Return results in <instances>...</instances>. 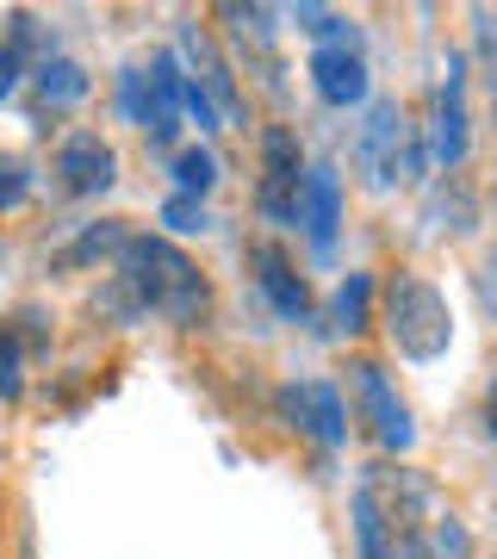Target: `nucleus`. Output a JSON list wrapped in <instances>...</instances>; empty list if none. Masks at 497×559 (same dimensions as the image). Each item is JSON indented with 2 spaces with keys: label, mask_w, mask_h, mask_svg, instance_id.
I'll return each instance as SVG.
<instances>
[{
  "label": "nucleus",
  "mask_w": 497,
  "mask_h": 559,
  "mask_svg": "<svg viewBox=\"0 0 497 559\" xmlns=\"http://www.w3.org/2000/svg\"><path fill=\"white\" fill-rule=\"evenodd\" d=\"M342 399H348V417L367 429L386 460H404L417 448V417H411V404L398 392V380L379 367L374 355H355L348 360V380H342Z\"/></svg>",
  "instance_id": "nucleus-4"
},
{
  "label": "nucleus",
  "mask_w": 497,
  "mask_h": 559,
  "mask_svg": "<svg viewBox=\"0 0 497 559\" xmlns=\"http://www.w3.org/2000/svg\"><path fill=\"white\" fill-rule=\"evenodd\" d=\"M478 224H485V205L466 175H436L423 187V230L436 242H466L478 237Z\"/></svg>",
  "instance_id": "nucleus-13"
},
{
  "label": "nucleus",
  "mask_w": 497,
  "mask_h": 559,
  "mask_svg": "<svg viewBox=\"0 0 497 559\" xmlns=\"http://www.w3.org/2000/svg\"><path fill=\"white\" fill-rule=\"evenodd\" d=\"M429 547H436L441 559H473V528H466L454 510H441V516L429 522Z\"/></svg>",
  "instance_id": "nucleus-29"
},
{
  "label": "nucleus",
  "mask_w": 497,
  "mask_h": 559,
  "mask_svg": "<svg viewBox=\"0 0 497 559\" xmlns=\"http://www.w3.org/2000/svg\"><path fill=\"white\" fill-rule=\"evenodd\" d=\"M360 485L386 503V516L398 522V535H429V522L441 516V491L429 485V473L404 466V460H374Z\"/></svg>",
  "instance_id": "nucleus-10"
},
{
  "label": "nucleus",
  "mask_w": 497,
  "mask_h": 559,
  "mask_svg": "<svg viewBox=\"0 0 497 559\" xmlns=\"http://www.w3.org/2000/svg\"><path fill=\"white\" fill-rule=\"evenodd\" d=\"M113 274L131 280V293L143 299L150 318H162L168 330H205L212 323V280L199 267L180 242H168L162 230H138V237L125 242V255Z\"/></svg>",
  "instance_id": "nucleus-1"
},
{
  "label": "nucleus",
  "mask_w": 497,
  "mask_h": 559,
  "mask_svg": "<svg viewBox=\"0 0 497 559\" xmlns=\"http://www.w3.org/2000/svg\"><path fill=\"white\" fill-rule=\"evenodd\" d=\"M318 323H323V336L360 342V336L379 323V274H367V267H348V274L336 280V293L318 305Z\"/></svg>",
  "instance_id": "nucleus-15"
},
{
  "label": "nucleus",
  "mask_w": 497,
  "mask_h": 559,
  "mask_svg": "<svg viewBox=\"0 0 497 559\" xmlns=\"http://www.w3.org/2000/svg\"><path fill=\"white\" fill-rule=\"evenodd\" d=\"M305 75H311L318 106H330V112H367V100H374V69H367V50H355V44L311 50Z\"/></svg>",
  "instance_id": "nucleus-12"
},
{
  "label": "nucleus",
  "mask_w": 497,
  "mask_h": 559,
  "mask_svg": "<svg viewBox=\"0 0 497 559\" xmlns=\"http://www.w3.org/2000/svg\"><path fill=\"white\" fill-rule=\"evenodd\" d=\"M168 180H175L180 200H212L224 180V162L212 143H180L175 156H168Z\"/></svg>",
  "instance_id": "nucleus-21"
},
{
  "label": "nucleus",
  "mask_w": 497,
  "mask_h": 559,
  "mask_svg": "<svg viewBox=\"0 0 497 559\" xmlns=\"http://www.w3.org/2000/svg\"><path fill=\"white\" fill-rule=\"evenodd\" d=\"M305 175H311V156H305L298 124H261L256 131V187H268V193H305Z\"/></svg>",
  "instance_id": "nucleus-16"
},
{
  "label": "nucleus",
  "mask_w": 497,
  "mask_h": 559,
  "mask_svg": "<svg viewBox=\"0 0 497 559\" xmlns=\"http://www.w3.org/2000/svg\"><path fill=\"white\" fill-rule=\"evenodd\" d=\"M32 94H38V119H62V112H75L87 94H94V75L81 69L75 57H44L32 69Z\"/></svg>",
  "instance_id": "nucleus-18"
},
{
  "label": "nucleus",
  "mask_w": 497,
  "mask_h": 559,
  "mask_svg": "<svg viewBox=\"0 0 497 559\" xmlns=\"http://www.w3.org/2000/svg\"><path fill=\"white\" fill-rule=\"evenodd\" d=\"M212 20H218L224 44H230V62L237 69H249V75H261V87L268 94H286V81H280V13L274 7H242V0H224V7H212Z\"/></svg>",
  "instance_id": "nucleus-8"
},
{
  "label": "nucleus",
  "mask_w": 497,
  "mask_h": 559,
  "mask_svg": "<svg viewBox=\"0 0 497 559\" xmlns=\"http://www.w3.org/2000/svg\"><path fill=\"white\" fill-rule=\"evenodd\" d=\"M25 348H20V336H13V323L0 318V404H20L25 399Z\"/></svg>",
  "instance_id": "nucleus-28"
},
{
  "label": "nucleus",
  "mask_w": 497,
  "mask_h": 559,
  "mask_svg": "<svg viewBox=\"0 0 497 559\" xmlns=\"http://www.w3.org/2000/svg\"><path fill=\"white\" fill-rule=\"evenodd\" d=\"M478 429H485V441L497 448V373L485 380V399H478Z\"/></svg>",
  "instance_id": "nucleus-32"
},
{
  "label": "nucleus",
  "mask_w": 497,
  "mask_h": 559,
  "mask_svg": "<svg viewBox=\"0 0 497 559\" xmlns=\"http://www.w3.org/2000/svg\"><path fill=\"white\" fill-rule=\"evenodd\" d=\"M13 336H20V348L32 360H50V348H57V330H50V311H44V305H20V311H13Z\"/></svg>",
  "instance_id": "nucleus-27"
},
{
  "label": "nucleus",
  "mask_w": 497,
  "mask_h": 559,
  "mask_svg": "<svg viewBox=\"0 0 497 559\" xmlns=\"http://www.w3.org/2000/svg\"><path fill=\"white\" fill-rule=\"evenodd\" d=\"M249 274H256V293L274 305L280 323H318V293H311V280H305V267H298L274 237L249 242Z\"/></svg>",
  "instance_id": "nucleus-11"
},
{
  "label": "nucleus",
  "mask_w": 497,
  "mask_h": 559,
  "mask_svg": "<svg viewBox=\"0 0 497 559\" xmlns=\"http://www.w3.org/2000/svg\"><path fill=\"white\" fill-rule=\"evenodd\" d=\"M32 193H38V168H32V156H20V150H0V218L25 212V205H32Z\"/></svg>",
  "instance_id": "nucleus-23"
},
{
  "label": "nucleus",
  "mask_w": 497,
  "mask_h": 559,
  "mask_svg": "<svg viewBox=\"0 0 497 559\" xmlns=\"http://www.w3.org/2000/svg\"><path fill=\"white\" fill-rule=\"evenodd\" d=\"M348 162H355V175L367 193L423 187V175H429V143H423V124L411 119V106L392 100V94H374L367 112H360V124H355Z\"/></svg>",
  "instance_id": "nucleus-2"
},
{
  "label": "nucleus",
  "mask_w": 497,
  "mask_h": 559,
  "mask_svg": "<svg viewBox=\"0 0 497 559\" xmlns=\"http://www.w3.org/2000/svg\"><path fill=\"white\" fill-rule=\"evenodd\" d=\"M32 69H38V62L25 57V50H13V44L0 38V106L13 100V94H20L25 81H32Z\"/></svg>",
  "instance_id": "nucleus-30"
},
{
  "label": "nucleus",
  "mask_w": 497,
  "mask_h": 559,
  "mask_svg": "<svg viewBox=\"0 0 497 559\" xmlns=\"http://www.w3.org/2000/svg\"><path fill=\"white\" fill-rule=\"evenodd\" d=\"M466 75H473V57L466 50H448V69L436 81V100H429V124H423V143H429V162L441 175H460L466 156H473V112H466Z\"/></svg>",
  "instance_id": "nucleus-6"
},
{
  "label": "nucleus",
  "mask_w": 497,
  "mask_h": 559,
  "mask_svg": "<svg viewBox=\"0 0 497 559\" xmlns=\"http://www.w3.org/2000/svg\"><path fill=\"white\" fill-rule=\"evenodd\" d=\"M274 417L286 423L298 441L323 448V454L348 448V429H355L348 399H342L336 380H280L274 385Z\"/></svg>",
  "instance_id": "nucleus-5"
},
{
  "label": "nucleus",
  "mask_w": 497,
  "mask_h": 559,
  "mask_svg": "<svg viewBox=\"0 0 497 559\" xmlns=\"http://www.w3.org/2000/svg\"><path fill=\"white\" fill-rule=\"evenodd\" d=\"M113 106H119L125 124H143V112H150V62H125L119 81H113Z\"/></svg>",
  "instance_id": "nucleus-26"
},
{
  "label": "nucleus",
  "mask_w": 497,
  "mask_h": 559,
  "mask_svg": "<svg viewBox=\"0 0 497 559\" xmlns=\"http://www.w3.org/2000/svg\"><path fill=\"white\" fill-rule=\"evenodd\" d=\"M342 230V168L336 162H311L305 175V200H298V237L311 242V255L330 261Z\"/></svg>",
  "instance_id": "nucleus-14"
},
{
  "label": "nucleus",
  "mask_w": 497,
  "mask_h": 559,
  "mask_svg": "<svg viewBox=\"0 0 497 559\" xmlns=\"http://www.w3.org/2000/svg\"><path fill=\"white\" fill-rule=\"evenodd\" d=\"M156 224H162V237L175 242V237H205L212 230V212H205V200H180V193H168V200L156 205Z\"/></svg>",
  "instance_id": "nucleus-25"
},
{
  "label": "nucleus",
  "mask_w": 497,
  "mask_h": 559,
  "mask_svg": "<svg viewBox=\"0 0 497 559\" xmlns=\"http://www.w3.org/2000/svg\"><path fill=\"white\" fill-rule=\"evenodd\" d=\"M478 305H485V311H492V318H497V242H492V249H485V255H478Z\"/></svg>",
  "instance_id": "nucleus-31"
},
{
  "label": "nucleus",
  "mask_w": 497,
  "mask_h": 559,
  "mask_svg": "<svg viewBox=\"0 0 497 559\" xmlns=\"http://www.w3.org/2000/svg\"><path fill=\"white\" fill-rule=\"evenodd\" d=\"M379 330H386L398 360L436 367L454 348V305H448V293L429 274L392 267V274L379 280Z\"/></svg>",
  "instance_id": "nucleus-3"
},
{
  "label": "nucleus",
  "mask_w": 497,
  "mask_h": 559,
  "mask_svg": "<svg viewBox=\"0 0 497 559\" xmlns=\"http://www.w3.org/2000/svg\"><path fill=\"white\" fill-rule=\"evenodd\" d=\"M398 559H441V554L429 547V535H404L398 540Z\"/></svg>",
  "instance_id": "nucleus-33"
},
{
  "label": "nucleus",
  "mask_w": 497,
  "mask_h": 559,
  "mask_svg": "<svg viewBox=\"0 0 497 559\" xmlns=\"http://www.w3.org/2000/svg\"><path fill=\"white\" fill-rule=\"evenodd\" d=\"M87 318H99L106 330H138L150 311H143V299L131 293L125 274H99V286L87 293Z\"/></svg>",
  "instance_id": "nucleus-22"
},
{
  "label": "nucleus",
  "mask_w": 497,
  "mask_h": 559,
  "mask_svg": "<svg viewBox=\"0 0 497 559\" xmlns=\"http://www.w3.org/2000/svg\"><path fill=\"white\" fill-rule=\"evenodd\" d=\"M348 528H355V554L360 559H398V522L386 516V503L367 491V485H355V498H348Z\"/></svg>",
  "instance_id": "nucleus-19"
},
{
  "label": "nucleus",
  "mask_w": 497,
  "mask_h": 559,
  "mask_svg": "<svg viewBox=\"0 0 497 559\" xmlns=\"http://www.w3.org/2000/svg\"><path fill=\"white\" fill-rule=\"evenodd\" d=\"M280 20L293 25L298 38H311V50H323V44H355V50H367L360 25L348 20V13H336V7H318V0H298V7L280 13Z\"/></svg>",
  "instance_id": "nucleus-20"
},
{
  "label": "nucleus",
  "mask_w": 497,
  "mask_h": 559,
  "mask_svg": "<svg viewBox=\"0 0 497 559\" xmlns=\"http://www.w3.org/2000/svg\"><path fill=\"white\" fill-rule=\"evenodd\" d=\"M473 69L485 81V100H492V124H497V13L492 7H473Z\"/></svg>",
  "instance_id": "nucleus-24"
},
{
  "label": "nucleus",
  "mask_w": 497,
  "mask_h": 559,
  "mask_svg": "<svg viewBox=\"0 0 497 559\" xmlns=\"http://www.w3.org/2000/svg\"><path fill=\"white\" fill-rule=\"evenodd\" d=\"M131 237H138V230H131L125 218H94V224H81L75 237H69L57 255H50V274H99V267L113 274Z\"/></svg>",
  "instance_id": "nucleus-17"
},
{
  "label": "nucleus",
  "mask_w": 497,
  "mask_h": 559,
  "mask_svg": "<svg viewBox=\"0 0 497 559\" xmlns=\"http://www.w3.org/2000/svg\"><path fill=\"white\" fill-rule=\"evenodd\" d=\"M175 57L180 69L218 100L224 124H237V131H249V94H242V81H237V62H230V50H224V38L212 32V25H199V20H180L175 32Z\"/></svg>",
  "instance_id": "nucleus-7"
},
{
  "label": "nucleus",
  "mask_w": 497,
  "mask_h": 559,
  "mask_svg": "<svg viewBox=\"0 0 497 559\" xmlns=\"http://www.w3.org/2000/svg\"><path fill=\"white\" fill-rule=\"evenodd\" d=\"M50 187H57L62 200H99V193H113L119 187V150L113 138H99V131H62L57 150H50Z\"/></svg>",
  "instance_id": "nucleus-9"
}]
</instances>
